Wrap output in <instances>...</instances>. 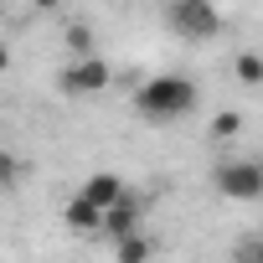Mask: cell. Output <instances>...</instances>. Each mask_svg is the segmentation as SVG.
<instances>
[{
	"instance_id": "1",
	"label": "cell",
	"mask_w": 263,
	"mask_h": 263,
	"mask_svg": "<svg viewBox=\"0 0 263 263\" xmlns=\"http://www.w3.org/2000/svg\"><path fill=\"white\" fill-rule=\"evenodd\" d=\"M196 103H201V83L186 78V72H160V78H150V83L135 88V114L150 119V124H176Z\"/></svg>"
},
{
	"instance_id": "2",
	"label": "cell",
	"mask_w": 263,
	"mask_h": 263,
	"mask_svg": "<svg viewBox=\"0 0 263 263\" xmlns=\"http://www.w3.org/2000/svg\"><path fill=\"white\" fill-rule=\"evenodd\" d=\"M165 21H171L176 36H186V42H196V47L222 36V11L212 6V0H171V6H165Z\"/></svg>"
},
{
	"instance_id": "3",
	"label": "cell",
	"mask_w": 263,
	"mask_h": 263,
	"mask_svg": "<svg viewBox=\"0 0 263 263\" xmlns=\"http://www.w3.org/2000/svg\"><path fill=\"white\" fill-rule=\"evenodd\" d=\"M114 83V67H108V57H98V52H83V57H72L62 72H57V88L67 93V98H93V93H103Z\"/></svg>"
},
{
	"instance_id": "4",
	"label": "cell",
	"mask_w": 263,
	"mask_h": 263,
	"mask_svg": "<svg viewBox=\"0 0 263 263\" xmlns=\"http://www.w3.org/2000/svg\"><path fill=\"white\" fill-rule=\"evenodd\" d=\"M212 181H217V196H227V201H258L263 196V165L258 160H222L212 171Z\"/></svg>"
},
{
	"instance_id": "5",
	"label": "cell",
	"mask_w": 263,
	"mask_h": 263,
	"mask_svg": "<svg viewBox=\"0 0 263 263\" xmlns=\"http://www.w3.org/2000/svg\"><path fill=\"white\" fill-rule=\"evenodd\" d=\"M62 222H67L72 232H98V227H103V206H98V201H88V196L78 191V196L62 206Z\"/></svg>"
},
{
	"instance_id": "6",
	"label": "cell",
	"mask_w": 263,
	"mask_h": 263,
	"mask_svg": "<svg viewBox=\"0 0 263 263\" xmlns=\"http://www.w3.org/2000/svg\"><path fill=\"white\" fill-rule=\"evenodd\" d=\"M83 196H88V201H98V206L108 212L114 201H124V181H119L114 171H93V176L83 181Z\"/></svg>"
},
{
	"instance_id": "7",
	"label": "cell",
	"mask_w": 263,
	"mask_h": 263,
	"mask_svg": "<svg viewBox=\"0 0 263 263\" xmlns=\"http://www.w3.org/2000/svg\"><path fill=\"white\" fill-rule=\"evenodd\" d=\"M135 227H140V201L124 196V201H114V206L103 212V227H98V232H103V237H124V232H135Z\"/></svg>"
},
{
	"instance_id": "8",
	"label": "cell",
	"mask_w": 263,
	"mask_h": 263,
	"mask_svg": "<svg viewBox=\"0 0 263 263\" xmlns=\"http://www.w3.org/2000/svg\"><path fill=\"white\" fill-rule=\"evenodd\" d=\"M232 78H237L242 88H263V52H258V47H242V52L232 57Z\"/></svg>"
},
{
	"instance_id": "9",
	"label": "cell",
	"mask_w": 263,
	"mask_h": 263,
	"mask_svg": "<svg viewBox=\"0 0 263 263\" xmlns=\"http://www.w3.org/2000/svg\"><path fill=\"white\" fill-rule=\"evenodd\" d=\"M150 253H155V237H145L140 227L124 232V237H114V258H119V263H140V258H150Z\"/></svg>"
},
{
	"instance_id": "10",
	"label": "cell",
	"mask_w": 263,
	"mask_h": 263,
	"mask_svg": "<svg viewBox=\"0 0 263 263\" xmlns=\"http://www.w3.org/2000/svg\"><path fill=\"white\" fill-rule=\"evenodd\" d=\"M212 140H237L242 135V114L237 108H222V114H212V129H206Z\"/></svg>"
},
{
	"instance_id": "11",
	"label": "cell",
	"mask_w": 263,
	"mask_h": 263,
	"mask_svg": "<svg viewBox=\"0 0 263 263\" xmlns=\"http://www.w3.org/2000/svg\"><path fill=\"white\" fill-rule=\"evenodd\" d=\"M62 42H67V52H72V57H83V52H93V31H88L83 21H72V26L62 31Z\"/></svg>"
},
{
	"instance_id": "12",
	"label": "cell",
	"mask_w": 263,
	"mask_h": 263,
	"mask_svg": "<svg viewBox=\"0 0 263 263\" xmlns=\"http://www.w3.org/2000/svg\"><path fill=\"white\" fill-rule=\"evenodd\" d=\"M26 176V165H21V155H11V150H0V191L6 186H16Z\"/></svg>"
},
{
	"instance_id": "13",
	"label": "cell",
	"mask_w": 263,
	"mask_h": 263,
	"mask_svg": "<svg viewBox=\"0 0 263 263\" xmlns=\"http://www.w3.org/2000/svg\"><path fill=\"white\" fill-rule=\"evenodd\" d=\"M237 258H263V237H248V242L237 248Z\"/></svg>"
},
{
	"instance_id": "14",
	"label": "cell",
	"mask_w": 263,
	"mask_h": 263,
	"mask_svg": "<svg viewBox=\"0 0 263 263\" xmlns=\"http://www.w3.org/2000/svg\"><path fill=\"white\" fill-rule=\"evenodd\" d=\"M26 6H36V11H57L62 0H26Z\"/></svg>"
},
{
	"instance_id": "15",
	"label": "cell",
	"mask_w": 263,
	"mask_h": 263,
	"mask_svg": "<svg viewBox=\"0 0 263 263\" xmlns=\"http://www.w3.org/2000/svg\"><path fill=\"white\" fill-rule=\"evenodd\" d=\"M6 67H11V47H6V42H0V72H6Z\"/></svg>"
}]
</instances>
